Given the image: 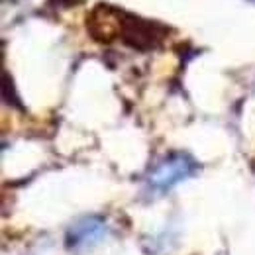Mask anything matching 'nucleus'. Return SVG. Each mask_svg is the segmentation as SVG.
I'll list each match as a JSON object with an SVG mask.
<instances>
[{
  "instance_id": "f257e3e1",
  "label": "nucleus",
  "mask_w": 255,
  "mask_h": 255,
  "mask_svg": "<svg viewBox=\"0 0 255 255\" xmlns=\"http://www.w3.org/2000/svg\"><path fill=\"white\" fill-rule=\"evenodd\" d=\"M87 28L98 41H110L118 37L133 49H155L169 32L157 22L139 18L110 4L96 6L87 22Z\"/></svg>"
},
{
  "instance_id": "f03ea898",
  "label": "nucleus",
  "mask_w": 255,
  "mask_h": 255,
  "mask_svg": "<svg viewBox=\"0 0 255 255\" xmlns=\"http://www.w3.org/2000/svg\"><path fill=\"white\" fill-rule=\"evenodd\" d=\"M200 171L198 161L187 151H171L163 155L147 173L145 189L149 194H165L173 191L177 185L192 179Z\"/></svg>"
},
{
  "instance_id": "7ed1b4c3",
  "label": "nucleus",
  "mask_w": 255,
  "mask_h": 255,
  "mask_svg": "<svg viewBox=\"0 0 255 255\" xmlns=\"http://www.w3.org/2000/svg\"><path fill=\"white\" fill-rule=\"evenodd\" d=\"M108 234H110V224L104 216L98 214L83 216L71 224L69 230L65 232V248L69 252H87L95 248L96 244H100L102 240H106Z\"/></svg>"
}]
</instances>
